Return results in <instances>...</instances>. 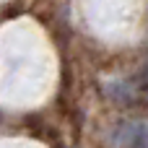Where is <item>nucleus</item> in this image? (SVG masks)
Segmentation results:
<instances>
[{"instance_id": "obj_1", "label": "nucleus", "mask_w": 148, "mask_h": 148, "mask_svg": "<svg viewBox=\"0 0 148 148\" xmlns=\"http://www.w3.org/2000/svg\"><path fill=\"white\" fill-rule=\"evenodd\" d=\"M107 96L114 101V104H120V107H130V104H135V99H138V91H135V86L130 83V81H109L107 83Z\"/></svg>"}, {"instance_id": "obj_3", "label": "nucleus", "mask_w": 148, "mask_h": 148, "mask_svg": "<svg viewBox=\"0 0 148 148\" xmlns=\"http://www.w3.org/2000/svg\"><path fill=\"white\" fill-rule=\"evenodd\" d=\"M146 26H148V18H146Z\"/></svg>"}, {"instance_id": "obj_2", "label": "nucleus", "mask_w": 148, "mask_h": 148, "mask_svg": "<svg viewBox=\"0 0 148 148\" xmlns=\"http://www.w3.org/2000/svg\"><path fill=\"white\" fill-rule=\"evenodd\" d=\"M140 81H143V86L148 88V60H146V65H143V70H140Z\"/></svg>"}]
</instances>
